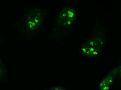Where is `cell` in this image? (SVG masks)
Here are the masks:
<instances>
[{"label":"cell","instance_id":"1","mask_svg":"<svg viewBox=\"0 0 121 90\" xmlns=\"http://www.w3.org/2000/svg\"><path fill=\"white\" fill-rule=\"evenodd\" d=\"M5 72V68L2 63L0 61V77L2 76Z\"/></svg>","mask_w":121,"mask_h":90}]
</instances>
